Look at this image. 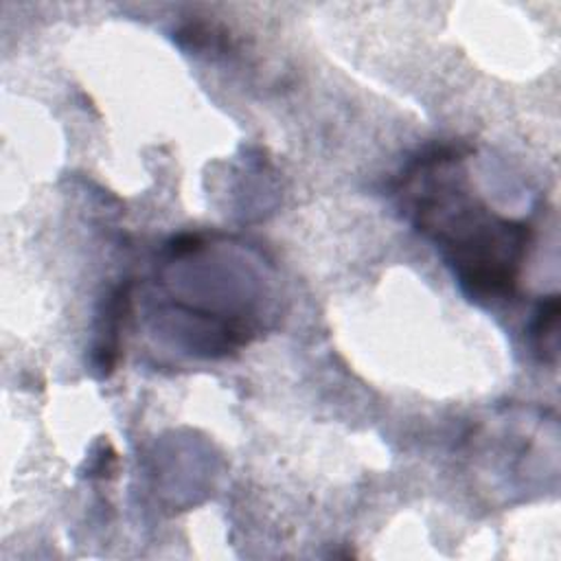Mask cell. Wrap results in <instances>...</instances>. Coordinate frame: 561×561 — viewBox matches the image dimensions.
Masks as SVG:
<instances>
[{
    "label": "cell",
    "instance_id": "cell-1",
    "mask_svg": "<svg viewBox=\"0 0 561 561\" xmlns=\"http://www.w3.org/2000/svg\"><path fill=\"white\" fill-rule=\"evenodd\" d=\"M462 145H432L412 158L399 180L410 195L414 228L443 252L462 289L480 300L513 296L533 230L491 213L454 169Z\"/></svg>",
    "mask_w": 561,
    "mask_h": 561
},
{
    "label": "cell",
    "instance_id": "cell-2",
    "mask_svg": "<svg viewBox=\"0 0 561 561\" xmlns=\"http://www.w3.org/2000/svg\"><path fill=\"white\" fill-rule=\"evenodd\" d=\"M557 329H559V296H546L539 300L535 309V318L530 322V337L535 353L541 362H557Z\"/></svg>",
    "mask_w": 561,
    "mask_h": 561
}]
</instances>
